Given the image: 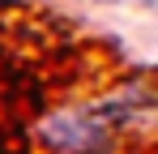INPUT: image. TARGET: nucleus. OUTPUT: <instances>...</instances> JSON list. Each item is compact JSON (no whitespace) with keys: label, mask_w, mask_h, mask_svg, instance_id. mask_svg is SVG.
<instances>
[{"label":"nucleus","mask_w":158,"mask_h":154,"mask_svg":"<svg viewBox=\"0 0 158 154\" xmlns=\"http://www.w3.org/2000/svg\"><path fill=\"white\" fill-rule=\"evenodd\" d=\"M103 133L107 124L98 111H64L43 124V141L60 154H90V146L103 141Z\"/></svg>","instance_id":"f257e3e1"}]
</instances>
